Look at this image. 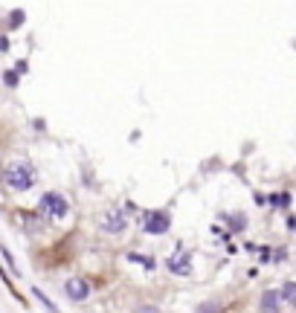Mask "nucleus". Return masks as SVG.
Instances as JSON below:
<instances>
[{
  "label": "nucleus",
  "mask_w": 296,
  "mask_h": 313,
  "mask_svg": "<svg viewBox=\"0 0 296 313\" xmlns=\"http://www.w3.org/2000/svg\"><path fill=\"white\" fill-rule=\"evenodd\" d=\"M166 229H169V215H163V212H148L145 215V232L163 235Z\"/></svg>",
  "instance_id": "obj_4"
},
{
  "label": "nucleus",
  "mask_w": 296,
  "mask_h": 313,
  "mask_svg": "<svg viewBox=\"0 0 296 313\" xmlns=\"http://www.w3.org/2000/svg\"><path fill=\"white\" fill-rule=\"evenodd\" d=\"M105 229H108V232H122V229H125V218L122 215H110Z\"/></svg>",
  "instance_id": "obj_7"
},
{
  "label": "nucleus",
  "mask_w": 296,
  "mask_h": 313,
  "mask_svg": "<svg viewBox=\"0 0 296 313\" xmlns=\"http://www.w3.org/2000/svg\"><path fill=\"white\" fill-rule=\"evenodd\" d=\"M64 293L70 296L73 302H84L90 296V284L84 281V278H70L67 284H64Z\"/></svg>",
  "instance_id": "obj_3"
},
{
  "label": "nucleus",
  "mask_w": 296,
  "mask_h": 313,
  "mask_svg": "<svg viewBox=\"0 0 296 313\" xmlns=\"http://www.w3.org/2000/svg\"><path fill=\"white\" fill-rule=\"evenodd\" d=\"M134 313H160V310H157V307H151V304H145V307H136Z\"/></svg>",
  "instance_id": "obj_14"
},
{
  "label": "nucleus",
  "mask_w": 296,
  "mask_h": 313,
  "mask_svg": "<svg viewBox=\"0 0 296 313\" xmlns=\"http://www.w3.org/2000/svg\"><path fill=\"white\" fill-rule=\"evenodd\" d=\"M20 20H24V12H20V9H15V12H12V18H9V27H12V29H15V27H20Z\"/></svg>",
  "instance_id": "obj_11"
},
{
  "label": "nucleus",
  "mask_w": 296,
  "mask_h": 313,
  "mask_svg": "<svg viewBox=\"0 0 296 313\" xmlns=\"http://www.w3.org/2000/svg\"><path fill=\"white\" fill-rule=\"evenodd\" d=\"M197 313H221V304L218 302H203L197 307Z\"/></svg>",
  "instance_id": "obj_10"
},
{
  "label": "nucleus",
  "mask_w": 296,
  "mask_h": 313,
  "mask_svg": "<svg viewBox=\"0 0 296 313\" xmlns=\"http://www.w3.org/2000/svg\"><path fill=\"white\" fill-rule=\"evenodd\" d=\"M41 212H44L47 218H53V221H61V218L67 215V200H64L61 195L50 191V195L41 197Z\"/></svg>",
  "instance_id": "obj_2"
},
{
  "label": "nucleus",
  "mask_w": 296,
  "mask_h": 313,
  "mask_svg": "<svg viewBox=\"0 0 296 313\" xmlns=\"http://www.w3.org/2000/svg\"><path fill=\"white\" fill-rule=\"evenodd\" d=\"M282 296H285V302L296 304V281H285V287H282Z\"/></svg>",
  "instance_id": "obj_8"
},
{
  "label": "nucleus",
  "mask_w": 296,
  "mask_h": 313,
  "mask_svg": "<svg viewBox=\"0 0 296 313\" xmlns=\"http://www.w3.org/2000/svg\"><path fill=\"white\" fill-rule=\"evenodd\" d=\"M32 293H35V296H38V302L44 304V307H47V310H50V313H58V307H55V304H53V302H50V299H47V296H44V293H41V290H38V287H35V290H32Z\"/></svg>",
  "instance_id": "obj_9"
},
{
  "label": "nucleus",
  "mask_w": 296,
  "mask_h": 313,
  "mask_svg": "<svg viewBox=\"0 0 296 313\" xmlns=\"http://www.w3.org/2000/svg\"><path fill=\"white\" fill-rule=\"evenodd\" d=\"M3 177H6V183H9L12 188L27 191V188H32V183H35V171H32V165H27V162H12V165H6Z\"/></svg>",
  "instance_id": "obj_1"
},
{
  "label": "nucleus",
  "mask_w": 296,
  "mask_h": 313,
  "mask_svg": "<svg viewBox=\"0 0 296 313\" xmlns=\"http://www.w3.org/2000/svg\"><path fill=\"white\" fill-rule=\"evenodd\" d=\"M273 203H276V206H290V195H279V197H273Z\"/></svg>",
  "instance_id": "obj_13"
},
{
  "label": "nucleus",
  "mask_w": 296,
  "mask_h": 313,
  "mask_svg": "<svg viewBox=\"0 0 296 313\" xmlns=\"http://www.w3.org/2000/svg\"><path fill=\"white\" fill-rule=\"evenodd\" d=\"M3 81H6V84H9V87H15V84H18V73H6V76H3Z\"/></svg>",
  "instance_id": "obj_12"
},
{
  "label": "nucleus",
  "mask_w": 296,
  "mask_h": 313,
  "mask_svg": "<svg viewBox=\"0 0 296 313\" xmlns=\"http://www.w3.org/2000/svg\"><path fill=\"white\" fill-rule=\"evenodd\" d=\"M169 270H171V273H177V276H186V270H189V255H186V250H180L177 255L169 261Z\"/></svg>",
  "instance_id": "obj_5"
},
{
  "label": "nucleus",
  "mask_w": 296,
  "mask_h": 313,
  "mask_svg": "<svg viewBox=\"0 0 296 313\" xmlns=\"http://www.w3.org/2000/svg\"><path fill=\"white\" fill-rule=\"evenodd\" d=\"M279 293L276 290H267V293L261 296V313H279Z\"/></svg>",
  "instance_id": "obj_6"
}]
</instances>
